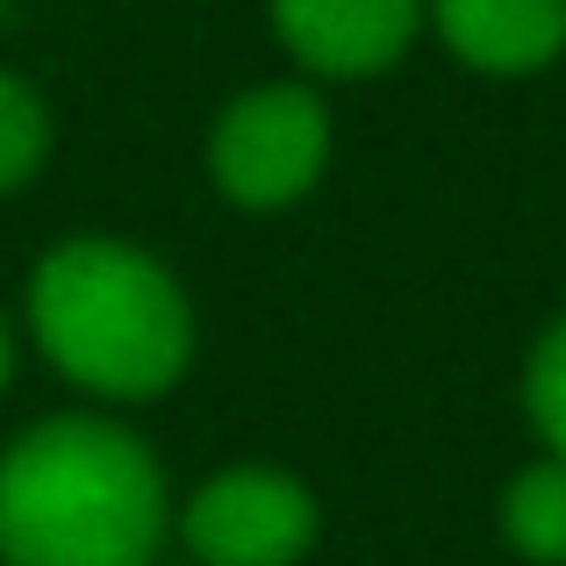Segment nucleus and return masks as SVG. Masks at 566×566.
I'll list each match as a JSON object with an SVG mask.
<instances>
[{
    "label": "nucleus",
    "mask_w": 566,
    "mask_h": 566,
    "mask_svg": "<svg viewBox=\"0 0 566 566\" xmlns=\"http://www.w3.org/2000/svg\"><path fill=\"white\" fill-rule=\"evenodd\" d=\"M166 467L115 416H43L0 452V566H151Z\"/></svg>",
    "instance_id": "1"
},
{
    "label": "nucleus",
    "mask_w": 566,
    "mask_h": 566,
    "mask_svg": "<svg viewBox=\"0 0 566 566\" xmlns=\"http://www.w3.org/2000/svg\"><path fill=\"white\" fill-rule=\"evenodd\" d=\"M29 337L86 395L151 401L193 359V302L151 251L123 237H65L29 273Z\"/></svg>",
    "instance_id": "2"
},
{
    "label": "nucleus",
    "mask_w": 566,
    "mask_h": 566,
    "mask_svg": "<svg viewBox=\"0 0 566 566\" xmlns=\"http://www.w3.org/2000/svg\"><path fill=\"white\" fill-rule=\"evenodd\" d=\"M331 166V108L316 86H251L208 129V172L237 208H294Z\"/></svg>",
    "instance_id": "3"
},
{
    "label": "nucleus",
    "mask_w": 566,
    "mask_h": 566,
    "mask_svg": "<svg viewBox=\"0 0 566 566\" xmlns=\"http://www.w3.org/2000/svg\"><path fill=\"white\" fill-rule=\"evenodd\" d=\"M201 566H302L316 545V495L280 467H222L172 516Z\"/></svg>",
    "instance_id": "4"
},
{
    "label": "nucleus",
    "mask_w": 566,
    "mask_h": 566,
    "mask_svg": "<svg viewBox=\"0 0 566 566\" xmlns=\"http://www.w3.org/2000/svg\"><path fill=\"white\" fill-rule=\"evenodd\" d=\"M287 57L316 80H374L416 43L430 0H265Z\"/></svg>",
    "instance_id": "5"
},
{
    "label": "nucleus",
    "mask_w": 566,
    "mask_h": 566,
    "mask_svg": "<svg viewBox=\"0 0 566 566\" xmlns=\"http://www.w3.org/2000/svg\"><path fill=\"white\" fill-rule=\"evenodd\" d=\"M430 22L488 80H531L566 51V0H430Z\"/></svg>",
    "instance_id": "6"
},
{
    "label": "nucleus",
    "mask_w": 566,
    "mask_h": 566,
    "mask_svg": "<svg viewBox=\"0 0 566 566\" xmlns=\"http://www.w3.org/2000/svg\"><path fill=\"white\" fill-rule=\"evenodd\" d=\"M502 538L538 566H566V459H531L502 488Z\"/></svg>",
    "instance_id": "7"
},
{
    "label": "nucleus",
    "mask_w": 566,
    "mask_h": 566,
    "mask_svg": "<svg viewBox=\"0 0 566 566\" xmlns=\"http://www.w3.org/2000/svg\"><path fill=\"white\" fill-rule=\"evenodd\" d=\"M51 158V108L22 72H0V193L29 187Z\"/></svg>",
    "instance_id": "8"
},
{
    "label": "nucleus",
    "mask_w": 566,
    "mask_h": 566,
    "mask_svg": "<svg viewBox=\"0 0 566 566\" xmlns=\"http://www.w3.org/2000/svg\"><path fill=\"white\" fill-rule=\"evenodd\" d=\"M524 409H531V430L553 459H566V316L545 323V337L531 345V366H524Z\"/></svg>",
    "instance_id": "9"
},
{
    "label": "nucleus",
    "mask_w": 566,
    "mask_h": 566,
    "mask_svg": "<svg viewBox=\"0 0 566 566\" xmlns=\"http://www.w3.org/2000/svg\"><path fill=\"white\" fill-rule=\"evenodd\" d=\"M14 380V337H8V323H0V387Z\"/></svg>",
    "instance_id": "10"
}]
</instances>
